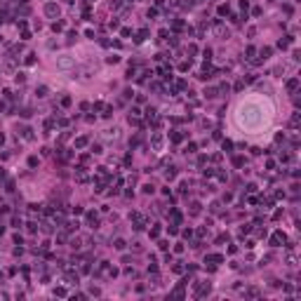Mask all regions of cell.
<instances>
[{
  "mask_svg": "<svg viewBox=\"0 0 301 301\" xmlns=\"http://www.w3.org/2000/svg\"><path fill=\"white\" fill-rule=\"evenodd\" d=\"M264 115H261V106L256 101H245L238 106V122L242 127H259Z\"/></svg>",
  "mask_w": 301,
  "mask_h": 301,
  "instance_id": "cell-1",
  "label": "cell"
},
{
  "mask_svg": "<svg viewBox=\"0 0 301 301\" xmlns=\"http://www.w3.org/2000/svg\"><path fill=\"white\" fill-rule=\"evenodd\" d=\"M73 56H68V54H61V56H56V68L59 71H68V68H73Z\"/></svg>",
  "mask_w": 301,
  "mask_h": 301,
  "instance_id": "cell-2",
  "label": "cell"
},
{
  "mask_svg": "<svg viewBox=\"0 0 301 301\" xmlns=\"http://www.w3.org/2000/svg\"><path fill=\"white\" fill-rule=\"evenodd\" d=\"M282 240H285V233H282V231H278L275 235L270 238V245H273V247H278V245H280V242H282Z\"/></svg>",
  "mask_w": 301,
  "mask_h": 301,
  "instance_id": "cell-3",
  "label": "cell"
},
{
  "mask_svg": "<svg viewBox=\"0 0 301 301\" xmlns=\"http://www.w3.org/2000/svg\"><path fill=\"white\" fill-rule=\"evenodd\" d=\"M45 12H47V17H56V14H59V7H56V5H52V3H50V5L45 7Z\"/></svg>",
  "mask_w": 301,
  "mask_h": 301,
  "instance_id": "cell-4",
  "label": "cell"
},
{
  "mask_svg": "<svg viewBox=\"0 0 301 301\" xmlns=\"http://www.w3.org/2000/svg\"><path fill=\"white\" fill-rule=\"evenodd\" d=\"M151 144H153V148H160V146H162V137H160V134H153Z\"/></svg>",
  "mask_w": 301,
  "mask_h": 301,
  "instance_id": "cell-5",
  "label": "cell"
},
{
  "mask_svg": "<svg viewBox=\"0 0 301 301\" xmlns=\"http://www.w3.org/2000/svg\"><path fill=\"white\" fill-rule=\"evenodd\" d=\"M217 35L219 38H228V28H224L221 24H217Z\"/></svg>",
  "mask_w": 301,
  "mask_h": 301,
  "instance_id": "cell-6",
  "label": "cell"
},
{
  "mask_svg": "<svg viewBox=\"0 0 301 301\" xmlns=\"http://www.w3.org/2000/svg\"><path fill=\"white\" fill-rule=\"evenodd\" d=\"M66 280H68V285H75L78 282V275L75 273H66Z\"/></svg>",
  "mask_w": 301,
  "mask_h": 301,
  "instance_id": "cell-7",
  "label": "cell"
},
{
  "mask_svg": "<svg viewBox=\"0 0 301 301\" xmlns=\"http://www.w3.org/2000/svg\"><path fill=\"white\" fill-rule=\"evenodd\" d=\"M296 85H299V80H296V78H292V80L287 82V90H296Z\"/></svg>",
  "mask_w": 301,
  "mask_h": 301,
  "instance_id": "cell-8",
  "label": "cell"
},
{
  "mask_svg": "<svg viewBox=\"0 0 301 301\" xmlns=\"http://www.w3.org/2000/svg\"><path fill=\"white\" fill-rule=\"evenodd\" d=\"M85 144H87V137H80V139H78V141H75V146H78V148H82V146H85Z\"/></svg>",
  "mask_w": 301,
  "mask_h": 301,
  "instance_id": "cell-9",
  "label": "cell"
},
{
  "mask_svg": "<svg viewBox=\"0 0 301 301\" xmlns=\"http://www.w3.org/2000/svg\"><path fill=\"white\" fill-rule=\"evenodd\" d=\"M35 94H38V96H45V94H47V87H38Z\"/></svg>",
  "mask_w": 301,
  "mask_h": 301,
  "instance_id": "cell-10",
  "label": "cell"
},
{
  "mask_svg": "<svg viewBox=\"0 0 301 301\" xmlns=\"http://www.w3.org/2000/svg\"><path fill=\"white\" fill-rule=\"evenodd\" d=\"M191 212H193V214H198V212H200V205H198V202H193V205H191Z\"/></svg>",
  "mask_w": 301,
  "mask_h": 301,
  "instance_id": "cell-11",
  "label": "cell"
},
{
  "mask_svg": "<svg viewBox=\"0 0 301 301\" xmlns=\"http://www.w3.org/2000/svg\"><path fill=\"white\" fill-rule=\"evenodd\" d=\"M115 249H125V242L122 240H115Z\"/></svg>",
  "mask_w": 301,
  "mask_h": 301,
  "instance_id": "cell-12",
  "label": "cell"
},
{
  "mask_svg": "<svg viewBox=\"0 0 301 301\" xmlns=\"http://www.w3.org/2000/svg\"><path fill=\"white\" fill-rule=\"evenodd\" d=\"M0 144H3V134H0Z\"/></svg>",
  "mask_w": 301,
  "mask_h": 301,
  "instance_id": "cell-13",
  "label": "cell"
}]
</instances>
